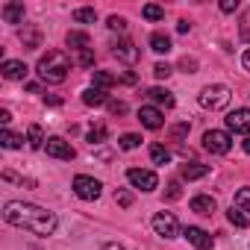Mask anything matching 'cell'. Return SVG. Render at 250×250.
<instances>
[{
    "label": "cell",
    "instance_id": "1",
    "mask_svg": "<svg viewBox=\"0 0 250 250\" xmlns=\"http://www.w3.org/2000/svg\"><path fill=\"white\" fill-rule=\"evenodd\" d=\"M3 221L21 229H30L36 235H53L56 229V215L36 206V203H24V200H9L3 206Z\"/></svg>",
    "mask_w": 250,
    "mask_h": 250
},
{
    "label": "cell",
    "instance_id": "2",
    "mask_svg": "<svg viewBox=\"0 0 250 250\" xmlns=\"http://www.w3.org/2000/svg\"><path fill=\"white\" fill-rule=\"evenodd\" d=\"M36 71H39V77H42L47 85H59V83H65V77H68V71H71V59H68L65 50H47V53L39 59Z\"/></svg>",
    "mask_w": 250,
    "mask_h": 250
},
{
    "label": "cell",
    "instance_id": "3",
    "mask_svg": "<svg viewBox=\"0 0 250 250\" xmlns=\"http://www.w3.org/2000/svg\"><path fill=\"white\" fill-rule=\"evenodd\" d=\"M229 97H232V91H229L227 85H206V88L197 94V103H200L203 109H209V112H218V109H224V106L229 103Z\"/></svg>",
    "mask_w": 250,
    "mask_h": 250
},
{
    "label": "cell",
    "instance_id": "4",
    "mask_svg": "<svg viewBox=\"0 0 250 250\" xmlns=\"http://www.w3.org/2000/svg\"><path fill=\"white\" fill-rule=\"evenodd\" d=\"M203 147H206L209 153H215V156H224V153H229L232 139H229V133H224V130H209V133H203Z\"/></svg>",
    "mask_w": 250,
    "mask_h": 250
},
{
    "label": "cell",
    "instance_id": "5",
    "mask_svg": "<svg viewBox=\"0 0 250 250\" xmlns=\"http://www.w3.org/2000/svg\"><path fill=\"white\" fill-rule=\"evenodd\" d=\"M153 229H156V235H162V238H177L180 224H177V218H174L171 212H156V215H153Z\"/></svg>",
    "mask_w": 250,
    "mask_h": 250
},
{
    "label": "cell",
    "instance_id": "6",
    "mask_svg": "<svg viewBox=\"0 0 250 250\" xmlns=\"http://www.w3.org/2000/svg\"><path fill=\"white\" fill-rule=\"evenodd\" d=\"M127 180H130L136 188H142V191H153V188L159 186V177H156L153 171H145V168H130V171H127Z\"/></svg>",
    "mask_w": 250,
    "mask_h": 250
},
{
    "label": "cell",
    "instance_id": "7",
    "mask_svg": "<svg viewBox=\"0 0 250 250\" xmlns=\"http://www.w3.org/2000/svg\"><path fill=\"white\" fill-rule=\"evenodd\" d=\"M100 183L97 180H91V177H85V174H80V177H74V191H77V197H83V200H97L100 197Z\"/></svg>",
    "mask_w": 250,
    "mask_h": 250
},
{
    "label": "cell",
    "instance_id": "8",
    "mask_svg": "<svg viewBox=\"0 0 250 250\" xmlns=\"http://www.w3.org/2000/svg\"><path fill=\"white\" fill-rule=\"evenodd\" d=\"M44 150H47V156H53V159H62V162H71L77 153H74V147L65 142V139H59V136H53V139H47V145H44Z\"/></svg>",
    "mask_w": 250,
    "mask_h": 250
},
{
    "label": "cell",
    "instance_id": "9",
    "mask_svg": "<svg viewBox=\"0 0 250 250\" xmlns=\"http://www.w3.org/2000/svg\"><path fill=\"white\" fill-rule=\"evenodd\" d=\"M112 53H115L118 62H124V65H136V62H139V47H136L130 39L115 42V44H112Z\"/></svg>",
    "mask_w": 250,
    "mask_h": 250
},
{
    "label": "cell",
    "instance_id": "10",
    "mask_svg": "<svg viewBox=\"0 0 250 250\" xmlns=\"http://www.w3.org/2000/svg\"><path fill=\"white\" fill-rule=\"evenodd\" d=\"M227 130L229 133H247L250 136V109H235L227 115Z\"/></svg>",
    "mask_w": 250,
    "mask_h": 250
},
{
    "label": "cell",
    "instance_id": "11",
    "mask_svg": "<svg viewBox=\"0 0 250 250\" xmlns=\"http://www.w3.org/2000/svg\"><path fill=\"white\" fill-rule=\"evenodd\" d=\"M139 121L147 130H162V124H165V118H162V112L156 106H142L139 109Z\"/></svg>",
    "mask_w": 250,
    "mask_h": 250
},
{
    "label": "cell",
    "instance_id": "12",
    "mask_svg": "<svg viewBox=\"0 0 250 250\" xmlns=\"http://www.w3.org/2000/svg\"><path fill=\"white\" fill-rule=\"evenodd\" d=\"M183 235H186L197 250H212V244H215V241H212V235H209L206 229H200V227H186V232H183Z\"/></svg>",
    "mask_w": 250,
    "mask_h": 250
},
{
    "label": "cell",
    "instance_id": "13",
    "mask_svg": "<svg viewBox=\"0 0 250 250\" xmlns=\"http://www.w3.org/2000/svg\"><path fill=\"white\" fill-rule=\"evenodd\" d=\"M0 74H3L6 80H24L27 77V65L18 62V59H6L3 65H0Z\"/></svg>",
    "mask_w": 250,
    "mask_h": 250
},
{
    "label": "cell",
    "instance_id": "14",
    "mask_svg": "<svg viewBox=\"0 0 250 250\" xmlns=\"http://www.w3.org/2000/svg\"><path fill=\"white\" fill-rule=\"evenodd\" d=\"M215 209H218V203H215L212 194H197L191 200V212H197V215H212Z\"/></svg>",
    "mask_w": 250,
    "mask_h": 250
},
{
    "label": "cell",
    "instance_id": "15",
    "mask_svg": "<svg viewBox=\"0 0 250 250\" xmlns=\"http://www.w3.org/2000/svg\"><path fill=\"white\" fill-rule=\"evenodd\" d=\"M83 103H85V106H103V103H109V97H106L103 88H94V85H91V88L83 91Z\"/></svg>",
    "mask_w": 250,
    "mask_h": 250
},
{
    "label": "cell",
    "instance_id": "16",
    "mask_svg": "<svg viewBox=\"0 0 250 250\" xmlns=\"http://www.w3.org/2000/svg\"><path fill=\"white\" fill-rule=\"evenodd\" d=\"M209 174V165H200V162H191V165H183L180 168V177L183 180H200Z\"/></svg>",
    "mask_w": 250,
    "mask_h": 250
},
{
    "label": "cell",
    "instance_id": "17",
    "mask_svg": "<svg viewBox=\"0 0 250 250\" xmlns=\"http://www.w3.org/2000/svg\"><path fill=\"white\" fill-rule=\"evenodd\" d=\"M3 18L9 24H21L24 21V3H6L3 6Z\"/></svg>",
    "mask_w": 250,
    "mask_h": 250
},
{
    "label": "cell",
    "instance_id": "18",
    "mask_svg": "<svg viewBox=\"0 0 250 250\" xmlns=\"http://www.w3.org/2000/svg\"><path fill=\"white\" fill-rule=\"evenodd\" d=\"M21 42H24L27 50H36V47L42 44V36H39L36 27H24V30H21Z\"/></svg>",
    "mask_w": 250,
    "mask_h": 250
},
{
    "label": "cell",
    "instance_id": "19",
    "mask_svg": "<svg viewBox=\"0 0 250 250\" xmlns=\"http://www.w3.org/2000/svg\"><path fill=\"white\" fill-rule=\"evenodd\" d=\"M147 94H150V100H153V103H159V106H165V109H171V106H174V94H171V91H165V88H150Z\"/></svg>",
    "mask_w": 250,
    "mask_h": 250
},
{
    "label": "cell",
    "instance_id": "20",
    "mask_svg": "<svg viewBox=\"0 0 250 250\" xmlns=\"http://www.w3.org/2000/svg\"><path fill=\"white\" fill-rule=\"evenodd\" d=\"M227 221L232 224V227H238V229H244V227H250V218L238 209V206H229V212H227Z\"/></svg>",
    "mask_w": 250,
    "mask_h": 250
},
{
    "label": "cell",
    "instance_id": "21",
    "mask_svg": "<svg viewBox=\"0 0 250 250\" xmlns=\"http://www.w3.org/2000/svg\"><path fill=\"white\" fill-rule=\"evenodd\" d=\"M0 145H3L6 150H18V147L24 145V136H18V133H12V130H3V136H0Z\"/></svg>",
    "mask_w": 250,
    "mask_h": 250
},
{
    "label": "cell",
    "instance_id": "22",
    "mask_svg": "<svg viewBox=\"0 0 250 250\" xmlns=\"http://www.w3.org/2000/svg\"><path fill=\"white\" fill-rule=\"evenodd\" d=\"M65 42H68V47H74V50H88V36H85V33H77V30H74V33H68Z\"/></svg>",
    "mask_w": 250,
    "mask_h": 250
},
{
    "label": "cell",
    "instance_id": "23",
    "mask_svg": "<svg viewBox=\"0 0 250 250\" xmlns=\"http://www.w3.org/2000/svg\"><path fill=\"white\" fill-rule=\"evenodd\" d=\"M27 142H30V147H33V150L44 147V133H42V127H39V124H33V127H30V133H27Z\"/></svg>",
    "mask_w": 250,
    "mask_h": 250
},
{
    "label": "cell",
    "instance_id": "24",
    "mask_svg": "<svg viewBox=\"0 0 250 250\" xmlns=\"http://www.w3.org/2000/svg\"><path fill=\"white\" fill-rule=\"evenodd\" d=\"M142 145V136H136V133H124L121 139H118V147L121 150H136Z\"/></svg>",
    "mask_w": 250,
    "mask_h": 250
},
{
    "label": "cell",
    "instance_id": "25",
    "mask_svg": "<svg viewBox=\"0 0 250 250\" xmlns=\"http://www.w3.org/2000/svg\"><path fill=\"white\" fill-rule=\"evenodd\" d=\"M150 47H153L156 53H168V50H171V39L162 36V33H153V36H150Z\"/></svg>",
    "mask_w": 250,
    "mask_h": 250
},
{
    "label": "cell",
    "instance_id": "26",
    "mask_svg": "<svg viewBox=\"0 0 250 250\" xmlns=\"http://www.w3.org/2000/svg\"><path fill=\"white\" fill-rule=\"evenodd\" d=\"M115 83H118V80H115L109 71H94V88H103V91H106V88H112Z\"/></svg>",
    "mask_w": 250,
    "mask_h": 250
},
{
    "label": "cell",
    "instance_id": "27",
    "mask_svg": "<svg viewBox=\"0 0 250 250\" xmlns=\"http://www.w3.org/2000/svg\"><path fill=\"white\" fill-rule=\"evenodd\" d=\"M142 15H145L147 21H162V18H165V9L156 6V3H147V6L142 9Z\"/></svg>",
    "mask_w": 250,
    "mask_h": 250
},
{
    "label": "cell",
    "instance_id": "28",
    "mask_svg": "<svg viewBox=\"0 0 250 250\" xmlns=\"http://www.w3.org/2000/svg\"><path fill=\"white\" fill-rule=\"evenodd\" d=\"M103 139H106V127H103V124H97V127L88 130V145H91V147H94V145H103Z\"/></svg>",
    "mask_w": 250,
    "mask_h": 250
},
{
    "label": "cell",
    "instance_id": "29",
    "mask_svg": "<svg viewBox=\"0 0 250 250\" xmlns=\"http://www.w3.org/2000/svg\"><path fill=\"white\" fill-rule=\"evenodd\" d=\"M74 21H77V24H94V21H97V12H94V9H77V12H74Z\"/></svg>",
    "mask_w": 250,
    "mask_h": 250
},
{
    "label": "cell",
    "instance_id": "30",
    "mask_svg": "<svg viewBox=\"0 0 250 250\" xmlns=\"http://www.w3.org/2000/svg\"><path fill=\"white\" fill-rule=\"evenodd\" d=\"M150 159H153L156 165H165V162L171 159V153H168L162 145H153V147H150Z\"/></svg>",
    "mask_w": 250,
    "mask_h": 250
},
{
    "label": "cell",
    "instance_id": "31",
    "mask_svg": "<svg viewBox=\"0 0 250 250\" xmlns=\"http://www.w3.org/2000/svg\"><path fill=\"white\" fill-rule=\"evenodd\" d=\"M232 206H238L241 212H250V188L235 191V203H232Z\"/></svg>",
    "mask_w": 250,
    "mask_h": 250
},
{
    "label": "cell",
    "instance_id": "32",
    "mask_svg": "<svg viewBox=\"0 0 250 250\" xmlns=\"http://www.w3.org/2000/svg\"><path fill=\"white\" fill-rule=\"evenodd\" d=\"M153 74H156V80H168V77L174 74V68H171L168 62H156V65H153Z\"/></svg>",
    "mask_w": 250,
    "mask_h": 250
},
{
    "label": "cell",
    "instance_id": "33",
    "mask_svg": "<svg viewBox=\"0 0 250 250\" xmlns=\"http://www.w3.org/2000/svg\"><path fill=\"white\" fill-rule=\"evenodd\" d=\"M183 136H188V124H174V127H171V139L180 142Z\"/></svg>",
    "mask_w": 250,
    "mask_h": 250
},
{
    "label": "cell",
    "instance_id": "34",
    "mask_svg": "<svg viewBox=\"0 0 250 250\" xmlns=\"http://www.w3.org/2000/svg\"><path fill=\"white\" fill-rule=\"evenodd\" d=\"M106 27H109V30H127V21H124L121 15H109Z\"/></svg>",
    "mask_w": 250,
    "mask_h": 250
},
{
    "label": "cell",
    "instance_id": "35",
    "mask_svg": "<svg viewBox=\"0 0 250 250\" xmlns=\"http://www.w3.org/2000/svg\"><path fill=\"white\" fill-rule=\"evenodd\" d=\"M115 200H118L124 209H127V206H133V194H130V191H124V188H121V191H115Z\"/></svg>",
    "mask_w": 250,
    "mask_h": 250
},
{
    "label": "cell",
    "instance_id": "36",
    "mask_svg": "<svg viewBox=\"0 0 250 250\" xmlns=\"http://www.w3.org/2000/svg\"><path fill=\"white\" fill-rule=\"evenodd\" d=\"M77 62H80L83 68H91V65H94V53H91V50H80V56H77Z\"/></svg>",
    "mask_w": 250,
    "mask_h": 250
},
{
    "label": "cell",
    "instance_id": "37",
    "mask_svg": "<svg viewBox=\"0 0 250 250\" xmlns=\"http://www.w3.org/2000/svg\"><path fill=\"white\" fill-rule=\"evenodd\" d=\"M106 106H109L112 115H124V112H127V103H124V100H109Z\"/></svg>",
    "mask_w": 250,
    "mask_h": 250
},
{
    "label": "cell",
    "instance_id": "38",
    "mask_svg": "<svg viewBox=\"0 0 250 250\" xmlns=\"http://www.w3.org/2000/svg\"><path fill=\"white\" fill-rule=\"evenodd\" d=\"M180 194H183V191H180V183H171V186H168V191H165V197H168V200H177Z\"/></svg>",
    "mask_w": 250,
    "mask_h": 250
},
{
    "label": "cell",
    "instance_id": "39",
    "mask_svg": "<svg viewBox=\"0 0 250 250\" xmlns=\"http://www.w3.org/2000/svg\"><path fill=\"white\" fill-rule=\"evenodd\" d=\"M238 9V0H224L221 3V12H235Z\"/></svg>",
    "mask_w": 250,
    "mask_h": 250
},
{
    "label": "cell",
    "instance_id": "40",
    "mask_svg": "<svg viewBox=\"0 0 250 250\" xmlns=\"http://www.w3.org/2000/svg\"><path fill=\"white\" fill-rule=\"evenodd\" d=\"M183 68H186V71H191V68H197V59H188V56H186V59H183Z\"/></svg>",
    "mask_w": 250,
    "mask_h": 250
},
{
    "label": "cell",
    "instance_id": "41",
    "mask_svg": "<svg viewBox=\"0 0 250 250\" xmlns=\"http://www.w3.org/2000/svg\"><path fill=\"white\" fill-rule=\"evenodd\" d=\"M241 65H244V71H250V50H244V56H241Z\"/></svg>",
    "mask_w": 250,
    "mask_h": 250
},
{
    "label": "cell",
    "instance_id": "42",
    "mask_svg": "<svg viewBox=\"0 0 250 250\" xmlns=\"http://www.w3.org/2000/svg\"><path fill=\"white\" fill-rule=\"evenodd\" d=\"M0 121H3V124H9V121H12V115H9V109H0Z\"/></svg>",
    "mask_w": 250,
    "mask_h": 250
},
{
    "label": "cell",
    "instance_id": "43",
    "mask_svg": "<svg viewBox=\"0 0 250 250\" xmlns=\"http://www.w3.org/2000/svg\"><path fill=\"white\" fill-rule=\"evenodd\" d=\"M188 27H191L188 21H180V24H177V30H180V33H188Z\"/></svg>",
    "mask_w": 250,
    "mask_h": 250
},
{
    "label": "cell",
    "instance_id": "44",
    "mask_svg": "<svg viewBox=\"0 0 250 250\" xmlns=\"http://www.w3.org/2000/svg\"><path fill=\"white\" fill-rule=\"evenodd\" d=\"M103 250H124V247H121V244H115V241H112V244H103Z\"/></svg>",
    "mask_w": 250,
    "mask_h": 250
},
{
    "label": "cell",
    "instance_id": "45",
    "mask_svg": "<svg viewBox=\"0 0 250 250\" xmlns=\"http://www.w3.org/2000/svg\"><path fill=\"white\" fill-rule=\"evenodd\" d=\"M241 147H244V153H250V136L244 139V145H241Z\"/></svg>",
    "mask_w": 250,
    "mask_h": 250
}]
</instances>
